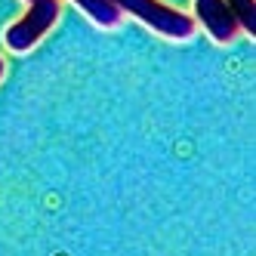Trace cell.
<instances>
[{
  "label": "cell",
  "instance_id": "5b68a950",
  "mask_svg": "<svg viewBox=\"0 0 256 256\" xmlns=\"http://www.w3.org/2000/svg\"><path fill=\"white\" fill-rule=\"evenodd\" d=\"M226 6L238 19V28L247 31L250 38L256 34V0H226Z\"/></svg>",
  "mask_w": 256,
  "mask_h": 256
},
{
  "label": "cell",
  "instance_id": "3957f363",
  "mask_svg": "<svg viewBox=\"0 0 256 256\" xmlns=\"http://www.w3.org/2000/svg\"><path fill=\"white\" fill-rule=\"evenodd\" d=\"M192 10H194L192 19L204 25V31L216 44H232L238 34H241L238 19L226 6V0H192Z\"/></svg>",
  "mask_w": 256,
  "mask_h": 256
},
{
  "label": "cell",
  "instance_id": "6da1fadb",
  "mask_svg": "<svg viewBox=\"0 0 256 256\" xmlns=\"http://www.w3.org/2000/svg\"><path fill=\"white\" fill-rule=\"evenodd\" d=\"M112 4L120 12L139 19L142 25H148L154 34H160L167 40H192L194 38V19L182 10L167 6L164 0H112Z\"/></svg>",
  "mask_w": 256,
  "mask_h": 256
},
{
  "label": "cell",
  "instance_id": "8992f818",
  "mask_svg": "<svg viewBox=\"0 0 256 256\" xmlns=\"http://www.w3.org/2000/svg\"><path fill=\"white\" fill-rule=\"evenodd\" d=\"M4 71H6V65H4V59H0V78H4Z\"/></svg>",
  "mask_w": 256,
  "mask_h": 256
},
{
  "label": "cell",
  "instance_id": "277c9868",
  "mask_svg": "<svg viewBox=\"0 0 256 256\" xmlns=\"http://www.w3.org/2000/svg\"><path fill=\"white\" fill-rule=\"evenodd\" d=\"M71 4H78V10H84L90 19L96 25H102V28H114L124 19V12L112 4V0H71Z\"/></svg>",
  "mask_w": 256,
  "mask_h": 256
},
{
  "label": "cell",
  "instance_id": "52a82bcc",
  "mask_svg": "<svg viewBox=\"0 0 256 256\" xmlns=\"http://www.w3.org/2000/svg\"><path fill=\"white\" fill-rule=\"evenodd\" d=\"M28 4H31V0H28Z\"/></svg>",
  "mask_w": 256,
  "mask_h": 256
},
{
  "label": "cell",
  "instance_id": "7a4b0ae2",
  "mask_svg": "<svg viewBox=\"0 0 256 256\" xmlns=\"http://www.w3.org/2000/svg\"><path fill=\"white\" fill-rule=\"evenodd\" d=\"M62 4L59 0H31L28 10L4 31V44L10 52H28L44 40V34L59 22Z\"/></svg>",
  "mask_w": 256,
  "mask_h": 256
}]
</instances>
